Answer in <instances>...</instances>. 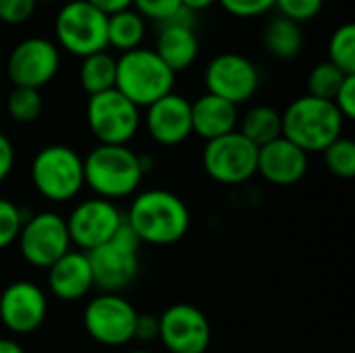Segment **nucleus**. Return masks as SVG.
I'll use <instances>...</instances> for the list:
<instances>
[{"mask_svg": "<svg viewBox=\"0 0 355 353\" xmlns=\"http://www.w3.org/2000/svg\"><path fill=\"white\" fill-rule=\"evenodd\" d=\"M125 221L137 239L150 246H173L187 235L191 225L187 204L166 189L139 191L129 204Z\"/></svg>", "mask_w": 355, "mask_h": 353, "instance_id": "1", "label": "nucleus"}, {"mask_svg": "<svg viewBox=\"0 0 355 353\" xmlns=\"http://www.w3.org/2000/svg\"><path fill=\"white\" fill-rule=\"evenodd\" d=\"M146 175L144 158L129 146H96L83 158L85 185L108 202L133 196Z\"/></svg>", "mask_w": 355, "mask_h": 353, "instance_id": "2", "label": "nucleus"}, {"mask_svg": "<svg viewBox=\"0 0 355 353\" xmlns=\"http://www.w3.org/2000/svg\"><path fill=\"white\" fill-rule=\"evenodd\" d=\"M283 119V137L302 148L306 154H316L329 148L343 133L345 119L331 100L302 96L293 100Z\"/></svg>", "mask_w": 355, "mask_h": 353, "instance_id": "3", "label": "nucleus"}, {"mask_svg": "<svg viewBox=\"0 0 355 353\" xmlns=\"http://www.w3.org/2000/svg\"><path fill=\"white\" fill-rule=\"evenodd\" d=\"M173 87L175 73L154 50L139 46L135 50L123 52V56L116 58L114 89H119L137 108H148L162 96L171 94Z\"/></svg>", "mask_w": 355, "mask_h": 353, "instance_id": "4", "label": "nucleus"}, {"mask_svg": "<svg viewBox=\"0 0 355 353\" xmlns=\"http://www.w3.org/2000/svg\"><path fill=\"white\" fill-rule=\"evenodd\" d=\"M29 177L35 191L48 202H71L85 187L83 158L62 144L46 146L33 156Z\"/></svg>", "mask_w": 355, "mask_h": 353, "instance_id": "5", "label": "nucleus"}, {"mask_svg": "<svg viewBox=\"0 0 355 353\" xmlns=\"http://www.w3.org/2000/svg\"><path fill=\"white\" fill-rule=\"evenodd\" d=\"M139 246L141 241L123 221L108 243L87 252L94 287L102 293H121L129 287L139 273Z\"/></svg>", "mask_w": 355, "mask_h": 353, "instance_id": "6", "label": "nucleus"}, {"mask_svg": "<svg viewBox=\"0 0 355 353\" xmlns=\"http://www.w3.org/2000/svg\"><path fill=\"white\" fill-rule=\"evenodd\" d=\"M139 108L119 89L89 96L87 125L94 137L104 146H127L139 131Z\"/></svg>", "mask_w": 355, "mask_h": 353, "instance_id": "7", "label": "nucleus"}, {"mask_svg": "<svg viewBox=\"0 0 355 353\" xmlns=\"http://www.w3.org/2000/svg\"><path fill=\"white\" fill-rule=\"evenodd\" d=\"M137 314L121 293H100L83 310V329L100 345L123 347L133 341Z\"/></svg>", "mask_w": 355, "mask_h": 353, "instance_id": "8", "label": "nucleus"}, {"mask_svg": "<svg viewBox=\"0 0 355 353\" xmlns=\"http://www.w3.org/2000/svg\"><path fill=\"white\" fill-rule=\"evenodd\" d=\"M106 23L108 17L87 0H73L56 15L58 44L81 58L102 52L108 46Z\"/></svg>", "mask_w": 355, "mask_h": 353, "instance_id": "9", "label": "nucleus"}, {"mask_svg": "<svg viewBox=\"0 0 355 353\" xmlns=\"http://www.w3.org/2000/svg\"><path fill=\"white\" fill-rule=\"evenodd\" d=\"M208 177L220 185H241L258 175V148L239 131L206 141L202 154Z\"/></svg>", "mask_w": 355, "mask_h": 353, "instance_id": "10", "label": "nucleus"}, {"mask_svg": "<svg viewBox=\"0 0 355 353\" xmlns=\"http://www.w3.org/2000/svg\"><path fill=\"white\" fill-rule=\"evenodd\" d=\"M23 260L33 268L48 270L71 250L67 223L60 214L44 210L25 218L17 237Z\"/></svg>", "mask_w": 355, "mask_h": 353, "instance_id": "11", "label": "nucleus"}, {"mask_svg": "<svg viewBox=\"0 0 355 353\" xmlns=\"http://www.w3.org/2000/svg\"><path fill=\"white\" fill-rule=\"evenodd\" d=\"M123 221L125 214L119 210V206L104 198H89L79 202L71 210L69 218H64L71 246L85 254L108 243Z\"/></svg>", "mask_w": 355, "mask_h": 353, "instance_id": "12", "label": "nucleus"}, {"mask_svg": "<svg viewBox=\"0 0 355 353\" xmlns=\"http://www.w3.org/2000/svg\"><path fill=\"white\" fill-rule=\"evenodd\" d=\"M158 339L171 353H206L212 341V329L200 308L173 304L158 316Z\"/></svg>", "mask_w": 355, "mask_h": 353, "instance_id": "13", "label": "nucleus"}, {"mask_svg": "<svg viewBox=\"0 0 355 353\" xmlns=\"http://www.w3.org/2000/svg\"><path fill=\"white\" fill-rule=\"evenodd\" d=\"M204 81L208 94L239 106L256 94L260 85V75L250 58L235 52H225L208 62Z\"/></svg>", "mask_w": 355, "mask_h": 353, "instance_id": "14", "label": "nucleus"}, {"mask_svg": "<svg viewBox=\"0 0 355 353\" xmlns=\"http://www.w3.org/2000/svg\"><path fill=\"white\" fill-rule=\"evenodd\" d=\"M48 316L46 291L33 281H15L0 293V322L12 335L35 333Z\"/></svg>", "mask_w": 355, "mask_h": 353, "instance_id": "15", "label": "nucleus"}, {"mask_svg": "<svg viewBox=\"0 0 355 353\" xmlns=\"http://www.w3.org/2000/svg\"><path fill=\"white\" fill-rule=\"evenodd\" d=\"M60 67V54L50 40L27 37L19 42L6 62V71L15 87L40 89L54 79Z\"/></svg>", "mask_w": 355, "mask_h": 353, "instance_id": "16", "label": "nucleus"}, {"mask_svg": "<svg viewBox=\"0 0 355 353\" xmlns=\"http://www.w3.org/2000/svg\"><path fill=\"white\" fill-rule=\"evenodd\" d=\"M148 135L160 146H179L191 131V102L175 92L162 96L146 110Z\"/></svg>", "mask_w": 355, "mask_h": 353, "instance_id": "17", "label": "nucleus"}, {"mask_svg": "<svg viewBox=\"0 0 355 353\" xmlns=\"http://www.w3.org/2000/svg\"><path fill=\"white\" fill-rule=\"evenodd\" d=\"M308 154L285 137L258 148V175L272 185H295L308 173Z\"/></svg>", "mask_w": 355, "mask_h": 353, "instance_id": "18", "label": "nucleus"}, {"mask_svg": "<svg viewBox=\"0 0 355 353\" xmlns=\"http://www.w3.org/2000/svg\"><path fill=\"white\" fill-rule=\"evenodd\" d=\"M48 289L60 302L83 300L94 289L92 266L85 252L69 250L48 268Z\"/></svg>", "mask_w": 355, "mask_h": 353, "instance_id": "19", "label": "nucleus"}, {"mask_svg": "<svg viewBox=\"0 0 355 353\" xmlns=\"http://www.w3.org/2000/svg\"><path fill=\"white\" fill-rule=\"evenodd\" d=\"M191 10H183L179 17L162 23L158 40H156V54L160 56V60L173 71H183L189 64H193V60L198 58L200 52V42L198 35L191 29V21H189Z\"/></svg>", "mask_w": 355, "mask_h": 353, "instance_id": "20", "label": "nucleus"}, {"mask_svg": "<svg viewBox=\"0 0 355 353\" xmlns=\"http://www.w3.org/2000/svg\"><path fill=\"white\" fill-rule=\"evenodd\" d=\"M237 106L218 96L204 94L191 102V131L204 141H212L237 131Z\"/></svg>", "mask_w": 355, "mask_h": 353, "instance_id": "21", "label": "nucleus"}, {"mask_svg": "<svg viewBox=\"0 0 355 353\" xmlns=\"http://www.w3.org/2000/svg\"><path fill=\"white\" fill-rule=\"evenodd\" d=\"M245 139H250L256 148H262L279 137H283V119L281 112L272 106H254L250 108L241 125L237 129Z\"/></svg>", "mask_w": 355, "mask_h": 353, "instance_id": "22", "label": "nucleus"}, {"mask_svg": "<svg viewBox=\"0 0 355 353\" xmlns=\"http://www.w3.org/2000/svg\"><path fill=\"white\" fill-rule=\"evenodd\" d=\"M144 35H146V23L137 10L125 8L121 12L108 15V23H106L108 46L129 52V50L139 48V44L144 42Z\"/></svg>", "mask_w": 355, "mask_h": 353, "instance_id": "23", "label": "nucleus"}, {"mask_svg": "<svg viewBox=\"0 0 355 353\" xmlns=\"http://www.w3.org/2000/svg\"><path fill=\"white\" fill-rule=\"evenodd\" d=\"M79 81H81V87L89 96L114 89V83H116V58H112L104 50L85 56L83 62H81V69H79Z\"/></svg>", "mask_w": 355, "mask_h": 353, "instance_id": "24", "label": "nucleus"}, {"mask_svg": "<svg viewBox=\"0 0 355 353\" xmlns=\"http://www.w3.org/2000/svg\"><path fill=\"white\" fill-rule=\"evenodd\" d=\"M264 44L270 54H275L279 58H293L300 54V50L304 46V35L295 21L279 17L268 23V27L264 31Z\"/></svg>", "mask_w": 355, "mask_h": 353, "instance_id": "25", "label": "nucleus"}, {"mask_svg": "<svg viewBox=\"0 0 355 353\" xmlns=\"http://www.w3.org/2000/svg\"><path fill=\"white\" fill-rule=\"evenodd\" d=\"M329 62L345 75H355V25H341L329 42Z\"/></svg>", "mask_w": 355, "mask_h": 353, "instance_id": "26", "label": "nucleus"}, {"mask_svg": "<svg viewBox=\"0 0 355 353\" xmlns=\"http://www.w3.org/2000/svg\"><path fill=\"white\" fill-rule=\"evenodd\" d=\"M345 73L339 71L333 62H320L312 69L310 77H308V96L320 98V100H335L341 83L345 81Z\"/></svg>", "mask_w": 355, "mask_h": 353, "instance_id": "27", "label": "nucleus"}, {"mask_svg": "<svg viewBox=\"0 0 355 353\" xmlns=\"http://www.w3.org/2000/svg\"><path fill=\"white\" fill-rule=\"evenodd\" d=\"M6 108L17 123H33L44 108L42 94L40 89H31V87H15L8 94Z\"/></svg>", "mask_w": 355, "mask_h": 353, "instance_id": "28", "label": "nucleus"}, {"mask_svg": "<svg viewBox=\"0 0 355 353\" xmlns=\"http://www.w3.org/2000/svg\"><path fill=\"white\" fill-rule=\"evenodd\" d=\"M327 169L339 179H352L355 175V144L349 137L335 139L329 148L322 150Z\"/></svg>", "mask_w": 355, "mask_h": 353, "instance_id": "29", "label": "nucleus"}, {"mask_svg": "<svg viewBox=\"0 0 355 353\" xmlns=\"http://www.w3.org/2000/svg\"><path fill=\"white\" fill-rule=\"evenodd\" d=\"M25 223L23 210L6 198H0V250L12 246Z\"/></svg>", "mask_w": 355, "mask_h": 353, "instance_id": "30", "label": "nucleus"}, {"mask_svg": "<svg viewBox=\"0 0 355 353\" xmlns=\"http://www.w3.org/2000/svg\"><path fill=\"white\" fill-rule=\"evenodd\" d=\"M131 4H135L141 17H150L160 23H166L185 10L181 0H133Z\"/></svg>", "mask_w": 355, "mask_h": 353, "instance_id": "31", "label": "nucleus"}, {"mask_svg": "<svg viewBox=\"0 0 355 353\" xmlns=\"http://www.w3.org/2000/svg\"><path fill=\"white\" fill-rule=\"evenodd\" d=\"M322 2L324 0H275V6H279L285 19L300 23L316 17L322 8Z\"/></svg>", "mask_w": 355, "mask_h": 353, "instance_id": "32", "label": "nucleus"}, {"mask_svg": "<svg viewBox=\"0 0 355 353\" xmlns=\"http://www.w3.org/2000/svg\"><path fill=\"white\" fill-rule=\"evenodd\" d=\"M35 8V0H0V21L19 25L25 23Z\"/></svg>", "mask_w": 355, "mask_h": 353, "instance_id": "33", "label": "nucleus"}, {"mask_svg": "<svg viewBox=\"0 0 355 353\" xmlns=\"http://www.w3.org/2000/svg\"><path fill=\"white\" fill-rule=\"evenodd\" d=\"M223 8L235 17H258L275 6V0H218Z\"/></svg>", "mask_w": 355, "mask_h": 353, "instance_id": "34", "label": "nucleus"}, {"mask_svg": "<svg viewBox=\"0 0 355 353\" xmlns=\"http://www.w3.org/2000/svg\"><path fill=\"white\" fill-rule=\"evenodd\" d=\"M333 104L341 112L345 121H352L355 117V75H347L345 81L341 83Z\"/></svg>", "mask_w": 355, "mask_h": 353, "instance_id": "35", "label": "nucleus"}, {"mask_svg": "<svg viewBox=\"0 0 355 353\" xmlns=\"http://www.w3.org/2000/svg\"><path fill=\"white\" fill-rule=\"evenodd\" d=\"M133 339H137L141 343H150V341L158 339V316H154V314H137Z\"/></svg>", "mask_w": 355, "mask_h": 353, "instance_id": "36", "label": "nucleus"}, {"mask_svg": "<svg viewBox=\"0 0 355 353\" xmlns=\"http://www.w3.org/2000/svg\"><path fill=\"white\" fill-rule=\"evenodd\" d=\"M12 169H15V148H12V141L4 133H0V183L10 177Z\"/></svg>", "mask_w": 355, "mask_h": 353, "instance_id": "37", "label": "nucleus"}, {"mask_svg": "<svg viewBox=\"0 0 355 353\" xmlns=\"http://www.w3.org/2000/svg\"><path fill=\"white\" fill-rule=\"evenodd\" d=\"M87 2L108 17V15H114V12H121L125 8H129L133 0H87Z\"/></svg>", "mask_w": 355, "mask_h": 353, "instance_id": "38", "label": "nucleus"}, {"mask_svg": "<svg viewBox=\"0 0 355 353\" xmlns=\"http://www.w3.org/2000/svg\"><path fill=\"white\" fill-rule=\"evenodd\" d=\"M214 0H181V4H183V8H187V10H202V8H206V6H210Z\"/></svg>", "mask_w": 355, "mask_h": 353, "instance_id": "39", "label": "nucleus"}, {"mask_svg": "<svg viewBox=\"0 0 355 353\" xmlns=\"http://www.w3.org/2000/svg\"><path fill=\"white\" fill-rule=\"evenodd\" d=\"M0 353H25L23 347L12 339H0Z\"/></svg>", "mask_w": 355, "mask_h": 353, "instance_id": "40", "label": "nucleus"}, {"mask_svg": "<svg viewBox=\"0 0 355 353\" xmlns=\"http://www.w3.org/2000/svg\"><path fill=\"white\" fill-rule=\"evenodd\" d=\"M129 353H152V352H146V350H133V352Z\"/></svg>", "mask_w": 355, "mask_h": 353, "instance_id": "41", "label": "nucleus"}, {"mask_svg": "<svg viewBox=\"0 0 355 353\" xmlns=\"http://www.w3.org/2000/svg\"><path fill=\"white\" fill-rule=\"evenodd\" d=\"M35 2H37V0H35ZM42 2H50V0H42Z\"/></svg>", "mask_w": 355, "mask_h": 353, "instance_id": "42", "label": "nucleus"}]
</instances>
